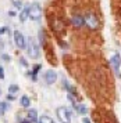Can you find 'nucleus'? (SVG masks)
I'll use <instances>...</instances> for the list:
<instances>
[{
    "mask_svg": "<svg viewBox=\"0 0 121 123\" xmlns=\"http://www.w3.org/2000/svg\"><path fill=\"white\" fill-rule=\"evenodd\" d=\"M27 51H28V55L32 57V58H39L40 55V51H39V46L36 43V40L33 37H29L27 43Z\"/></svg>",
    "mask_w": 121,
    "mask_h": 123,
    "instance_id": "nucleus-1",
    "label": "nucleus"
},
{
    "mask_svg": "<svg viewBox=\"0 0 121 123\" xmlns=\"http://www.w3.org/2000/svg\"><path fill=\"white\" fill-rule=\"evenodd\" d=\"M83 19H85V25L89 26L91 29L99 28V21H98V18H96V15H95L93 12H86L85 17H83Z\"/></svg>",
    "mask_w": 121,
    "mask_h": 123,
    "instance_id": "nucleus-2",
    "label": "nucleus"
},
{
    "mask_svg": "<svg viewBox=\"0 0 121 123\" xmlns=\"http://www.w3.org/2000/svg\"><path fill=\"white\" fill-rule=\"evenodd\" d=\"M57 116L60 119L61 123H71V116H70V111L66 106H59L57 108Z\"/></svg>",
    "mask_w": 121,
    "mask_h": 123,
    "instance_id": "nucleus-3",
    "label": "nucleus"
},
{
    "mask_svg": "<svg viewBox=\"0 0 121 123\" xmlns=\"http://www.w3.org/2000/svg\"><path fill=\"white\" fill-rule=\"evenodd\" d=\"M42 17V8L38 3H33L32 6H29V18L31 19H39Z\"/></svg>",
    "mask_w": 121,
    "mask_h": 123,
    "instance_id": "nucleus-4",
    "label": "nucleus"
},
{
    "mask_svg": "<svg viewBox=\"0 0 121 123\" xmlns=\"http://www.w3.org/2000/svg\"><path fill=\"white\" fill-rule=\"evenodd\" d=\"M14 42H15V44L18 49H27V40L24 37V35L20 32V31H15L14 32Z\"/></svg>",
    "mask_w": 121,
    "mask_h": 123,
    "instance_id": "nucleus-5",
    "label": "nucleus"
},
{
    "mask_svg": "<svg viewBox=\"0 0 121 123\" xmlns=\"http://www.w3.org/2000/svg\"><path fill=\"white\" fill-rule=\"evenodd\" d=\"M56 80H57V73L54 71H52V69L46 71V73H45V82L47 84H53Z\"/></svg>",
    "mask_w": 121,
    "mask_h": 123,
    "instance_id": "nucleus-6",
    "label": "nucleus"
},
{
    "mask_svg": "<svg viewBox=\"0 0 121 123\" xmlns=\"http://www.w3.org/2000/svg\"><path fill=\"white\" fill-rule=\"evenodd\" d=\"M71 24L75 28H82L83 25H85V19H83V17H81V15H72Z\"/></svg>",
    "mask_w": 121,
    "mask_h": 123,
    "instance_id": "nucleus-7",
    "label": "nucleus"
},
{
    "mask_svg": "<svg viewBox=\"0 0 121 123\" xmlns=\"http://www.w3.org/2000/svg\"><path fill=\"white\" fill-rule=\"evenodd\" d=\"M110 61H111L113 68H114V71H116V72H118L120 65H121V57H120V54H113V57H111Z\"/></svg>",
    "mask_w": 121,
    "mask_h": 123,
    "instance_id": "nucleus-8",
    "label": "nucleus"
},
{
    "mask_svg": "<svg viewBox=\"0 0 121 123\" xmlns=\"http://www.w3.org/2000/svg\"><path fill=\"white\" fill-rule=\"evenodd\" d=\"M74 108H75V111L79 115H86L88 113V108L83 105V104H74Z\"/></svg>",
    "mask_w": 121,
    "mask_h": 123,
    "instance_id": "nucleus-9",
    "label": "nucleus"
},
{
    "mask_svg": "<svg viewBox=\"0 0 121 123\" xmlns=\"http://www.w3.org/2000/svg\"><path fill=\"white\" fill-rule=\"evenodd\" d=\"M28 17H29V7H25V8L21 11V14H20V21L24 22V21H27Z\"/></svg>",
    "mask_w": 121,
    "mask_h": 123,
    "instance_id": "nucleus-10",
    "label": "nucleus"
},
{
    "mask_svg": "<svg viewBox=\"0 0 121 123\" xmlns=\"http://www.w3.org/2000/svg\"><path fill=\"white\" fill-rule=\"evenodd\" d=\"M28 119H31L32 122L38 120V112H36V109H29L28 111Z\"/></svg>",
    "mask_w": 121,
    "mask_h": 123,
    "instance_id": "nucleus-11",
    "label": "nucleus"
},
{
    "mask_svg": "<svg viewBox=\"0 0 121 123\" xmlns=\"http://www.w3.org/2000/svg\"><path fill=\"white\" fill-rule=\"evenodd\" d=\"M20 104H21V106H24V108H28V106H29V104H31L29 97H28V95H22V97H21V101H20Z\"/></svg>",
    "mask_w": 121,
    "mask_h": 123,
    "instance_id": "nucleus-12",
    "label": "nucleus"
},
{
    "mask_svg": "<svg viewBox=\"0 0 121 123\" xmlns=\"http://www.w3.org/2000/svg\"><path fill=\"white\" fill-rule=\"evenodd\" d=\"M38 122H39V123H54V120H53L50 116H47V115H43V116L39 117Z\"/></svg>",
    "mask_w": 121,
    "mask_h": 123,
    "instance_id": "nucleus-13",
    "label": "nucleus"
},
{
    "mask_svg": "<svg viewBox=\"0 0 121 123\" xmlns=\"http://www.w3.org/2000/svg\"><path fill=\"white\" fill-rule=\"evenodd\" d=\"M18 90H20V87H18L17 84H10V87H8V93H10V94H17Z\"/></svg>",
    "mask_w": 121,
    "mask_h": 123,
    "instance_id": "nucleus-14",
    "label": "nucleus"
},
{
    "mask_svg": "<svg viewBox=\"0 0 121 123\" xmlns=\"http://www.w3.org/2000/svg\"><path fill=\"white\" fill-rule=\"evenodd\" d=\"M39 39H40V44H42V46L46 44V40H45V32L42 31V29L39 31Z\"/></svg>",
    "mask_w": 121,
    "mask_h": 123,
    "instance_id": "nucleus-15",
    "label": "nucleus"
},
{
    "mask_svg": "<svg viewBox=\"0 0 121 123\" xmlns=\"http://www.w3.org/2000/svg\"><path fill=\"white\" fill-rule=\"evenodd\" d=\"M7 109V104L6 102H0V113H4Z\"/></svg>",
    "mask_w": 121,
    "mask_h": 123,
    "instance_id": "nucleus-16",
    "label": "nucleus"
},
{
    "mask_svg": "<svg viewBox=\"0 0 121 123\" xmlns=\"http://www.w3.org/2000/svg\"><path fill=\"white\" fill-rule=\"evenodd\" d=\"M13 1V4L17 7V8H21L22 7V3H21V0H11Z\"/></svg>",
    "mask_w": 121,
    "mask_h": 123,
    "instance_id": "nucleus-17",
    "label": "nucleus"
},
{
    "mask_svg": "<svg viewBox=\"0 0 121 123\" xmlns=\"http://www.w3.org/2000/svg\"><path fill=\"white\" fill-rule=\"evenodd\" d=\"M20 62H21V64H22V65H24L25 68L28 67V62H27V60H24V58H20Z\"/></svg>",
    "mask_w": 121,
    "mask_h": 123,
    "instance_id": "nucleus-18",
    "label": "nucleus"
},
{
    "mask_svg": "<svg viewBox=\"0 0 121 123\" xmlns=\"http://www.w3.org/2000/svg\"><path fill=\"white\" fill-rule=\"evenodd\" d=\"M0 79H4V69H3V67H0Z\"/></svg>",
    "mask_w": 121,
    "mask_h": 123,
    "instance_id": "nucleus-19",
    "label": "nucleus"
},
{
    "mask_svg": "<svg viewBox=\"0 0 121 123\" xmlns=\"http://www.w3.org/2000/svg\"><path fill=\"white\" fill-rule=\"evenodd\" d=\"M7 100H8V101L14 100V94H10V93H8V95H7Z\"/></svg>",
    "mask_w": 121,
    "mask_h": 123,
    "instance_id": "nucleus-20",
    "label": "nucleus"
},
{
    "mask_svg": "<svg viewBox=\"0 0 121 123\" xmlns=\"http://www.w3.org/2000/svg\"><path fill=\"white\" fill-rule=\"evenodd\" d=\"M3 60H4V61H8V60H10V57L7 55V54H3Z\"/></svg>",
    "mask_w": 121,
    "mask_h": 123,
    "instance_id": "nucleus-21",
    "label": "nucleus"
},
{
    "mask_svg": "<svg viewBox=\"0 0 121 123\" xmlns=\"http://www.w3.org/2000/svg\"><path fill=\"white\" fill-rule=\"evenodd\" d=\"M82 123H91V119H88V117H83Z\"/></svg>",
    "mask_w": 121,
    "mask_h": 123,
    "instance_id": "nucleus-22",
    "label": "nucleus"
},
{
    "mask_svg": "<svg viewBox=\"0 0 121 123\" xmlns=\"http://www.w3.org/2000/svg\"><path fill=\"white\" fill-rule=\"evenodd\" d=\"M21 123H32V120H31V119H24Z\"/></svg>",
    "mask_w": 121,
    "mask_h": 123,
    "instance_id": "nucleus-23",
    "label": "nucleus"
},
{
    "mask_svg": "<svg viewBox=\"0 0 121 123\" xmlns=\"http://www.w3.org/2000/svg\"><path fill=\"white\" fill-rule=\"evenodd\" d=\"M8 15H10V17H14V15H15V12H14V11H10V12H8Z\"/></svg>",
    "mask_w": 121,
    "mask_h": 123,
    "instance_id": "nucleus-24",
    "label": "nucleus"
},
{
    "mask_svg": "<svg viewBox=\"0 0 121 123\" xmlns=\"http://www.w3.org/2000/svg\"><path fill=\"white\" fill-rule=\"evenodd\" d=\"M0 94H1V90H0Z\"/></svg>",
    "mask_w": 121,
    "mask_h": 123,
    "instance_id": "nucleus-25",
    "label": "nucleus"
}]
</instances>
